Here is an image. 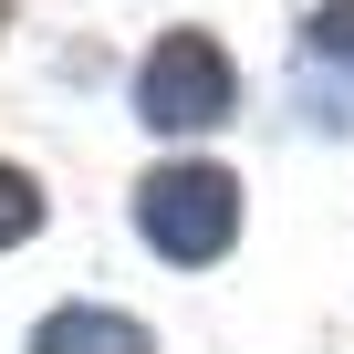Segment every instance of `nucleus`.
<instances>
[{"instance_id": "5", "label": "nucleus", "mask_w": 354, "mask_h": 354, "mask_svg": "<svg viewBox=\"0 0 354 354\" xmlns=\"http://www.w3.org/2000/svg\"><path fill=\"white\" fill-rule=\"evenodd\" d=\"M313 53H354V0H333V11H313Z\"/></svg>"}, {"instance_id": "2", "label": "nucleus", "mask_w": 354, "mask_h": 354, "mask_svg": "<svg viewBox=\"0 0 354 354\" xmlns=\"http://www.w3.org/2000/svg\"><path fill=\"white\" fill-rule=\"evenodd\" d=\"M230 104H240V73H230V53H219L209 32H167V42L146 53V73H136V115L167 125V136H198V125H219Z\"/></svg>"}, {"instance_id": "1", "label": "nucleus", "mask_w": 354, "mask_h": 354, "mask_svg": "<svg viewBox=\"0 0 354 354\" xmlns=\"http://www.w3.org/2000/svg\"><path fill=\"white\" fill-rule=\"evenodd\" d=\"M136 230L156 240V261H219L240 240V177L230 167H156L136 188Z\"/></svg>"}, {"instance_id": "4", "label": "nucleus", "mask_w": 354, "mask_h": 354, "mask_svg": "<svg viewBox=\"0 0 354 354\" xmlns=\"http://www.w3.org/2000/svg\"><path fill=\"white\" fill-rule=\"evenodd\" d=\"M32 230H42V188H32L21 167H0V250H11V240H32Z\"/></svg>"}, {"instance_id": "6", "label": "nucleus", "mask_w": 354, "mask_h": 354, "mask_svg": "<svg viewBox=\"0 0 354 354\" xmlns=\"http://www.w3.org/2000/svg\"><path fill=\"white\" fill-rule=\"evenodd\" d=\"M0 11H11V0H0Z\"/></svg>"}, {"instance_id": "3", "label": "nucleus", "mask_w": 354, "mask_h": 354, "mask_svg": "<svg viewBox=\"0 0 354 354\" xmlns=\"http://www.w3.org/2000/svg\"><path fill=\"white\" fill-rule=\"evenodd\" d=\"M32 354H156V344H146L136 313H94V302H73V313H53V323L32 333Z\"/></svg>"}]
</instances>
